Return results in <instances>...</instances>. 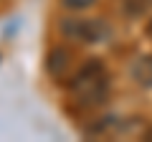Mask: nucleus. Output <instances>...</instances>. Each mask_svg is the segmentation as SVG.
I'll use <instances>...</instances> for the list:
<instances>
[{"label":"nucleus","mask_w":152,"mask_h":142,"mask_svg":"<svg viewBox=\"0 0 152 142\" xmlns=\"http://www.w3.org/2000/svg\"><path fill=\"white\" fill-rule=\"evenodd\" d=\"M69 89H71V99L81 109L102 104L104 97H107V89H109V79H107L104 66L99 61H86L69 79Z\"/></svg>","instance_id":"nucleus-1"},{"label":"nucleus","mask_w":152,"mask_h":142,"mask_svg":"<svg viewBox=\"0 0 152 142\" xmlns=\"http://www.w3.org/2000/svg\"><path fill=\"white\" fill-rule=\"evenodd\" d=\"M66 38L79 41V43H99L109 36V26L96 18H69L61 23Z\"/></svg>","instance_id":"nucleus-2"},{"label":"nucleus","mask_w":152,"mask_h":142,"mask_svg":"<svg viewBox=\"0 0 152 142\" xmlns=\"http://www.w3.org/2000/svg\"><path fill=\"white\" fill-rule=\"evenodd\" d=\"M46 69H48L51 76L61 79V76H74L71 71V51L69 48H51L48 51V59H46Z\"/></svg>","instance_id":"nucleus-3"},{"label":"nucleus","mask_w":152,"mask_h":142,"mask_svg":"<svg viewBox=\"0 0 152 142\" xmlns=\"http://www.w3.org/2000/svg\"><path fill=\"white\" fill-rule=\"evenodd\" d=\"M134 79L140 84H145V86H150V84H152V59H140V61H137Z\"/></svg>","instance_id":"nucleus-4"},{"label":"nucleus","mask_w":152,"mask_h":142,"mask_svg":"<svg viewBox=\"0 0 152 142\" xmlns=\"http://www.w3.org/2000/svg\"><path fill=\"white\" fill-rule=\"evenodd\" d=\"M96 0H61V5L69 8V10H89Z\"/></svg>","instance_id":"nucleus-5"},{"label":"nucleus","mask_w":152,"mask_h":142,"mask_svg":"<svg viewBox=\"0 0 152 142\" xmlns=\"http://www.w3.org/2000/svg\"><path fill=\"white\" fill-rule=\"evenodd\" d=\"M147 31H150V36H152V23H150V28H147Z\"/></svg>","instance_id":"nucleus-6"}]
</instances>
